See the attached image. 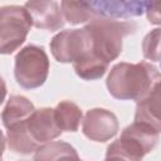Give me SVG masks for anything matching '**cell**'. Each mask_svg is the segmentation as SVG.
Returning a JSON list of instances; mask_svg holds the SVG:
<instances>
[{
	"label": "cell",
	"instance_id": "obj_1",
	"mask_svg": "<svg viewBox=\"0 0 161 161\" xmlns=\"http://www.w3.org/2000/svg\"><path fill=\"white\" fill-rule=\"evenodd\" d=\"M161 79L158 69L147 62L118 63L107 77V89L112 97L121 101H141Z\"/></svg>",
	"mask_w": 161,
	"mask_h": 161
},
{
	"label": "cell",
	"instance_id": "obj_2",
	"mask_svg": "<svg viewBox=\"0 0 161 161\" xmlns=\"http://www.w3.org/2000/svg\"><path fill=\"white\" fill-rule=\"evenodd\" d=\"M92 40V53L111 63L122 52L123 38L137 30L133 21L96 18L84 26Z\"/></svg>",
	"mask_w": 161,
	"mask_h": 161
},
{
	"label": "cell",
	"instance_id": "obj_3",
	"mask_svg": "<svg viewBox=\"0 0 161 161\" xmlns=\"http://www.w3.org/2000/svg\"><path fill=\"white\" fill-rule=\"evenodd\" d=\"M158 138L160 132L156 128L135 121L122 131L117 141L107 147L106 156H116L126 161H142L143 156L156 147Z\"/></svg>",
	"mask_w": 161,
	"mask_h": 161
},
{
	"label": "cell",
	"instance_id": "obj_4",
	"mask_svg": "<svg viewBox=\"0 0 161 161\" xmlns=\"http://www.w3.org/2000/svg\"><path fill=\"white\" fill-rule=\"evenodd\" d=\"M49 73V58L43 47L29 44L15 57L14 75L18 84L34 89L44 84Z\"/></svg>",
	"mask_w": 161,
	"mask_h": 161
},
{
	"label": "cell",
	"instance_id": "obj_5",
	"mask_svg": "<svg viewBox=\"0 0 161 161\" xmlns=\"http://www.w3.org/2000/svg\"><path fill=\"white\" fill-rule=\"evenodd\" d=\"M33 25L25 6L9 5L0 10V52L11 54L26 39Z\"/></svg>",
	"mask_w": 161,
	"mask_h": 161
},
{
	"label": "cell",
	"instance_id": "obj_6",
	"mask_svg": "<svg viewBox=\"0 0 161 161\" xmlns=\"http://www.w3.org/2000/svg\"><path fill=\"white\" fill-rule=\"evenodd\" d=\"M50 52L59 63H74L92 53V40L88 30H63L50 40Z\"/></svg>",
	"mask_w": 161,
	"mask_h": 161
},
{
	"label": "cell",
	"instance_id": "obj_7",
	"mask_svg": "<svg viewBox=\"0 0 161 161\" xmlns=\"http://www.w3.org/2000/svg\"><path fill=\"white\" fill-rule=\"evenodd\" d=\"M119 125L116 114L104 108H93L87 111L83 122L82 132L91 141L106 142L114 137Z\"/></svg>",
	"mask_w": 161,
	"mask_h": 161
},
{
	"label": "cell",
	"instance_id": "obj_8",
	"mask_svg": "<svg viewBox=\"0 0 161 161\" xmlns=\"http://www.w3.org/2000/svg\"><path fill=\"white\" fill-rule=\"evenodd\" d=\"M24 6L38 29L55 31L64 25L62 6L57 1H28Z\"/></svg>",
	"mask_w": 161,
	"mask_h": 161
},
{
	"label": "cell",
	"instance_id": "obj_9",
	"mask_svg": "<svg viewBox=\"0 0 161 161\" xmlns=\"http://www.w3.org/2000/svg\"><path fill=\"white\" fill-rule=\"evenodd\" d=\"M26 126L29 133L39 145L52 142L63 132L57 125L54 108L49 107L35 109L34 113L28 118Z\"/></svg>",
	"mask_w": 161,
	"mask_h": 161
},
{
	"label": "cell",
	"instance_id": "obj_10",
	"mask_svg": "<svg viewBox=\"0 0 161 161\" xmlns=\"http://www.w3.org/2000/svg\"><path fill=\"white\" fill-rule=\"evenodd\" d=\"M96 18L126 19L140 16L146 11L147 1H121V0H101L89 1Z\"/></svg>",
	"mask_w": 161,
	"mask_h": 161
},
{
	"label": "cell",
	"instance_id": "obj_11",
	"mask_svg": "<svg viewBox=\"0 0 161 161\" xmlns=\"http://www.w3.org/2000/svg\"><path fill=\"white\" fill-rule=\"evenodd\" d=\"M135 121L147 123L161 132V79L145 98L137 102Z\"/></svg>",
	"mask_w": 161,
	"mask_h": 161
},
{
	"label": "cell",
	"instance_id": "obj_12",
	"mask_svg": "<svg viewBox=\"0 0 161 161\" xmlns=\"http://www.w3.org/2000/svg\"><path fill=\"white\" fill-rule=\"evenodd\" d=\"M34 111H35L34 104L26 97L10 96L1 113L3 125L6 130H9L14 126L24 123L34 113Z\"/></svg>",
	"mask_w": 161,
	"mask_h": 161
},
{
	"label": "cell",
	"instance_id": "obj_13",
	"mask_svg": "<svg viewBox=\"0 0 161 161\" xmlns=\"http://www.w3.org/2000/svg\"><path fill=\"white\" fill-rule=\"evenodd\" d=\"M6 140L9 148L21 155H29L31 152H35L40 146L29 133L26 122L6 130Z\"/></svg>",
	"mask_w": 161,
	"mask_h": 161
},
{
	"label": "cell",
	"instance_id": "obj_14",
	"mask_svg": "<svg viewBox=\"0 0 161 161\" xmlns=\"http://www.w3.org/2000/svg\"><path fill=\"white\" fill-rule=\"evenodd\" d=\"M108 65H109L108 62L99 58L94 53H91L84 58L74 62L73 69L79 78L84 80H94L104 75V73L108 69Z\"/></svg>",
	"mask_w": 161,
	"mask_h": 161
},
{
	"label": "cell",
	"instance_id": "obj_15",
	"mask_svg": "<svg viewBox=\"0 0 161 161\" xmlns=\"http://www.w3.org/2000/svg\"><path fill=\"white\" fill-rule=\"evenodd\" d=\"M54 116L59 128L67 132L78 131L83 117L80 108L70 101H62L58 103L54 108Z\"/></svg>",
	"mask_w": 161,
	"mask_h": 161
},
{
	"label": "cell",
	"instance_id": "obj_16",
	"mask_svg": "<svg viewBox=\"0 0 161 161\" xmlns=\"http://www.w3.org/2000/svg\"><path fill=\"white\" fill-rule=\"evenodd\" d=\"M60 6L64 19L70 24H80L96 19L89 1H62Z\"/></svg>",
	"mask_w": 161,
	"mask_h": 161
},
{
	"label": "cell",
	"instance_id": "obj_17",
	"mask_svg": "<svg viewBox=\"0 0 161 161\" xmlns=\"http://www.w3.org/2000/svg\"><path fill=\"white\" fill-rule=\"evenodd\" d=\"M74 151L75 148L67 142L52 141L38 147V150L34 152V161H59Z\"/></svg>",
	"mask_w": 161,
	"mask_h": 161
},
{
	"label": "cell",
	"instance_id": "obj_18",
	"mask_svg": "<svg viewBox=\"0 0 161 161\" xmlns=\"http://www.w3.org/2000/svg\"><path fill=\"white\" fill-rule=\"evenodd\" d=\"M142 54L151 62L161 60V28L152 29L142 40Z\"/></svg>",
	"mask_w": 161,
	"mask_h": 161
},
{
	"label": "cell",
	"instance_id": "obj_19",
	"mask_svg": "<svg viewBox=\"0 0 161 161\" xmlns=\"http://www.w3.org/2000/svg\"><path fill=\"white\" fill-rule=\"evenodd\" d=\"M146 16L151 24L161 25V1H147Z\"/></svg>",
	"mask_w": 161,
	"mask_h": 161
},
{
	"label": "cell",
	"instance_id": "obj_20",
	"mask_svg": "<svg viewBox=\"0 0 161 161\" xmlns=\"http://www.w3.org/2000/svg\"><path fill=\"white\" fill-rule=\"evenodd\" d=\"M104 161H126L121 157H116V156H106V160Z\"/></svg>",
	"mask_w": 161,
	"mask_h": 161
}]
</instances>
